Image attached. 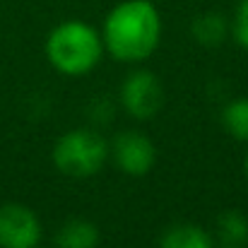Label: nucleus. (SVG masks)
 Here are the masks:
<instances>
[{
  "mask_svg": "<svg viewBox=\"0 0 248 248\" xmlns=\"http://www.w3.org/2000/svg\"><path fill=\"white\" fill-rule=\"evenodd\" d=\"M99 31L104 51L116 61L142 63L162 41V15L152 0H123L108 10Z\"/></svg>",
  "mask_w": 248,
  "mask_h": 248,
  "instance_id": "nucleus-1",
  "label": "nucleus"
},
{
  "mask_svg": "<svg viewBox=\"0 0 248 248\" xmlns=\"http://www.w3.org/2000/svg\"><path fill=\"white\" fill-rule=\"evenodd\" d=\"M44 53L53 70H58L61 75H89L104 56L101 31L82 19H65L48 31Z\"/></svg>",
  "mask_w": 248,
  "mask_h": 248,
  "instance_id": "nucleus-2",
  "label": "nucleus"
},
{
  "mask_svg": "<svg viewBox=\"0 0 248 248\" xmlns=\"http://www.w3.org/2000/svg\"><path fill=\"white\" fill-rule=\"evenodd\" d=\"M108 157L111 145L94 128H73L63 133L51 152L53 166L70 178H89L99 173Z\"/></svg>",
  "mask_w": 248,
  "mask_h": 248,
  "instance_id": "nucleus-3",
  "label": "nucleus"
},
{
  "mask_svg": "<svg viewBox=\"0 0 248 248\" xmlns=\"http://www.w3.org/2000/svg\"><path fill=\"white\" fill-rule=\"evenodd\" d=\"M118 99L130 118L150 121L162 111L166 101V92L162 80L155 73L140 68V70H133L125 75V80L121 82Z\"/></svg>",
  "mask_w": 248,
  "mask_h": 248,
  "instance_id": "nucleus-4",
  "label": "nucleus"
},
{
  "mask_svg": "<svg viewBox=\"0 0 248 248\" xmlns=\"http://www.w3.org/2000/svg\"><path fill=\"white\" fill-rule=\"evenodd\" d=\"M41 222L36 212L22 202L0 205V248H39Z\"/></svg>",
  "mask_w": 248,
  "mask_h": 248,
  "instance_id": "nucleus-5",
  "label": "nucleus"
},
{
  "mask_svg": "<svg viewBox=\"0 0 248 248\" xmlns=\"http://www.w3.org/2000/svg\"><path fill=\"white\" fill-rule=\"evenodd\" d=\"M111 159L128 176H145L157 162V147L145 133L123 130L111 142Z\"/></svg>",
  "mask_w": 248,
  "mask_h": 248,
  "instance_id": "nucleus-6",
  "label": "nucleus"
},
{
  "mask_svg": "<svg viewBox=\"0 0 248 248\" xmlns=\"http://www.w3.org/2000/svg\"><path fill=\"white\" fill-rule=\"evenodd\" d=\"M58 248H96L99 246V229L94 222L75 217L63 222V227L56 234Z\"/></svg>",
  "mask_w": 248,
  "mask_h": 248,
  "instance_id": "nucleus-7",
  "label": "nucleus"
},
{
  "mask_svg": "<svg viewBox=\"0 0 248 248\" xmlns=\"http://www.w3.org/2000/svg\"><path fill=\"white\" fill-rule=\"evenodd\" d=\"M190 34H193V39L200 46L215 48V46H219L232 34V27H229L227 17H222L219 12H202L200 17L193 19Z\"/></svg>",
  "mask_w": 248,
  "mask_h": 248,
  "instance_id": "nucleus-8",
  "label": "nucleus"
},
{
  "mask_svg": "<svg viewBox=\"0 0 248 248\" xmlns=\"http://www.w3.org/2000/svg\"><path fill=\"white\" fill-rule=\"evenodd\" d=\"M159 248H215V244L202 227L183 222L166 229L159 239Z\"/></svg>",
  "mask_w": 248,
  "mask_h": 248,
  "instance_id": "nucleus-9",
  "label": "nucleus"
},
{
  "mask_svg": "<svg viewBox=\"0 0 248 248\" xmlns=\"http://www.w3.org/2000/svg\"><path fill=\"white\" fill-rule=\"evenodd\" d=\"M222 125L234 140L248 142V96L232 99L222 108Z\"/></svg>",
  "mask_w": 248,
  "mask_h": 248,
  "instance_id": "nucleus-10",
  "label": "nucleus"
},
{
  "mask_svg": "<svg viewBox=\"0 0 248 248\" xmlns=\"http://www.w3.org/2000/svg\"><path fill=\"white\" fill-rule=\"evenodd\" d=\"M217 232H219V239L229 248H241L248 241V217L236 210H229L219 217Z\"/></svg>",
  "mask_w": 248,
  "mask_h": 248,
  "instance_id": "nucleus-11",
  "label": "nucleus"
},
{
  "mask_svg": "<svg viewBox=\"0 0 248 248\" xmlns=\"http://www.w3.org/2000/svg\"><path fill=\"white\" fill-rule=\"evenodd\" d=\"M229 27H232L234 41H236L241 48L248 51V0H239V5H236V10H234V17H232Z\"/></svg>",
  "mask_w": 248,
  "mask_h": 248,
  "instance_id": "nucleus-12",
  "label": "nucleus"
},
{
  "mask_svg": "<svg viewBox=\"0 0 248 248\" xmlns=\"http://www.w3.org/2000/svg\"><path fill=\"white\" fill-rule=\"evenodd\" d=\"M244 171H246V176H248V155H246V159H244Z\"/></svg>",
  "mask_w": 248,
  "mask_h": 248,
  "instance_id": "nucleus-13",
  "label": "nucleus"
}]
</instances>
